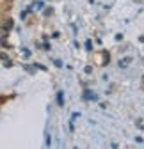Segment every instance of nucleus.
Wrapping results in <instances>:
<instances>
[{
  "mask_svg": "<svg viewBox=\"0 0 144 149\" xmlns=\"http://www.w3.org/2000/svg\"><path fill=\"white\" fill-rule=\"evenodd\" d=\"M57 100H59V105L64 103V101H62V92H59V94H57Z\"/></svg>",
  "mask_w": 144,
  "mask_h": 149,
  "instance_id": "nucleus-1",
  "label": "nucleus"
}]
</instances>
